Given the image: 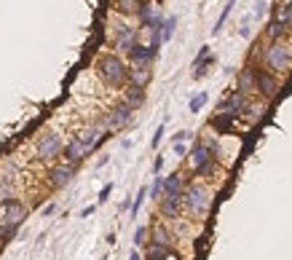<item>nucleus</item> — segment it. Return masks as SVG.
<instances>
[{
	"label": "nucleus",
	"instance_id": "b1692460",
	"mask_svg": "<svg viewBox=\"0 0 292 260\" xmlns=\"http://www.w3.org/2000/svg\"><path fill=\"white\" fill-rule=\"evenodd\" d=\"M116 5H118L121 14H140L142 0H116Z\"/></svg>",
	"mask_w": 292,
	"mask_h": 260
},
{
	"label": "nucleus",
	"instance_id": "72a5a7b5",
	"mask_svg": "<svg viewBox=\"0 0 292 260\" xmlns=\"http://www.w3.org/2000/svg\"><path fill=\"white\" fill-rule=\"evenodd\" d=\"M161 137H164V123H161V126H158V129H156V134H153V142H150L153 148H158V142H161Z\"/></svg>",
	"mask_w": 292,
	"mask_h": 260
},
{
	"label": "nucleus",
	"instance_id": "f8f14e48",
	"mask_svg": "<svg viewBox=\"0 0 292 260\" xmlns=\"http://www.w3.org/2000/svg\"><path fill=\"white\" fill-rule=\"evenodd\" d=\"M86 156H89V148H86V145H83L78 137H73L70 142H67L65 153H62V158H65L67 164H73V166H78V164H81Z\"/></svg>",
	"mask_w": 292,
	"mask_h": 260
},
{
	"label": "nucleus",
	"instance_id": "20e7f679",
	"mask_svg": "<svg viewBox=\"0 0 292 260\" xmlns=\"http://www.w3.org/2000/svg\"><path fill=\"white\" fill-rule=\"evenodd\" d=\"M188 161H191V169L201 177H212V172L217 169V158L212 156V150L204 142H196L188 153Z\"/></svg>",
	"mask_w": 292,
	"mask_h": 260
},
{
	"label": "nucleus",
	"instance_id": "9b49d317",
	"mask_svg": "<svg viewBox=\"0 0 292 260\" xmlns=\"http://www.w3.org/2000/svg\"><path fill=\"white\" fill-rule=\"evenodd\" d=\"M24 214H27L24 204H19V201H8V204L3 207V225H8V228H19V225L24 223Z\"/></svg>",
	"mask_w": 292,
	"mask_h": 260
},
{
	"label": "nucleus",
	"instance_id": "f704fd0d",
	"mask_svg": "<svg viewBox=\"0 0 292 260\" xmlns=\"http://www.w3.org/2000/svg\"><path fill=\"white\" fill-rule=\"evenodd\" d=\"M191 137H193V134L188 132V129H182V132H177V134H174V142H182V140H191Z\"/></svg>",
	"mask_w": 292,
	"mask_h": 260
},
{
	"label": "nucleus",
	"instance_id": "a878e982",
	"mask_svg": "<svg viewBox=\"0 0 292 260\" xmlns=\"http://www.w3.org/2000/svg\"><path fill=\"white\" fill-rule=\"evenodd\" d=\"M233 5H236V0H228V5H225V8H222V14H220V19H217V24L212 27V32H215V35H217V32L222 30V24H225V22H228V16H231Z\"/></svg>",
	"mask_w": 292,
	"mask_h": 260
},
{
	"label": "nucleus",
	"instance_id": "2f4dec72",
	"mask_svg": "<svg viewBox=\"0 0 292 260\" xmlns=\"http://www.w3.org/2000/svg\"><path fill=\"white\" fill-rule=\"evenodd\" d=\"M263 14H266V0H255V14H252V16H255V19H260Z\"/></svg>",
	"mask_w": 292,
	"mask_h": 260
},
{
	"label": "nucleus",
	"instance_id": "dca6fc26",
	"mask_svg": "<svg viewBox=\"0 0 292 260\" xmlns=\"http://www.w3.org/2000/svg\"><path fill=\"white\" fill-rule=\"evenodd\" d=\"M180 207H182V196H164L161 199V214L167 220H174L180 214Z\"/></svg>",
	"mask_w": 292,
	"mask_h": 260
},
{
	"label": "nucleus",
	"instance_id": "c9c22d12",
	"mask_svg": "<svg viewBox=\"0 0 292 260\" xmlns=\"http://www.w3.org/2000/svg\"><path fill=\"white\" fill-rule=\"evenodd\" d=\"M249 32H252V30H249V19H244V22H242V30H239V35H242V38H249Z\"/></svg>",
	"mask_w": 292,
	"mask_h": 260
},
{
	"label": "nucleus",
	"instance_id": "0eeeda50",
	"mask_svg": "<svg viewBox=\"0 0 292 260\" xmlns=\"http://www.w3.org/2000/svg\"><path fill=\"white\" fill-rule=\"evenodd\" d=\"M247 107H249V99H247V94L244 92H233L231 97L225 99L220 107H217V116H222V118H239V116H244L247 113Z\"/></svg>",
	"mask_w": 292,
	"mask_h": 260
},
{
	"label": "nucleus",
	"instance_id": "aec40b11",
	"mask_svg": "<svg viewBox=\"0 0 292 260\" xmlns=\"http://www.w3.org/2000/svg\"><path fill=\"white\" fill-rule=\"evenodd\" d=\"M239 92L249 94L255 92V67H244L242 75H239Z\"/></svg>",
	"mask_w": 292,
	"mask_h": 260
},
{
	"label": "nucleus",
	"instance_id": "58836bf2",
	"mask_svg": "<svg viewBox=\"0 0 292 260\" xmlns=\"http://www.w3.org/2000/svg\"><path fill=\"white\" fill-rule=\"evenodd\" d=\"M54 209H56L54 204H49V207H43V217H46V214H54Z\"/></svg>",
	"mask_w": 292,
	"mask_h": 260
},
{
	"label": "nucleus",
	"instance_id": "6e6552de",
	"mask_svg": "<svg viewBox=\"0 0 292 260\" xmlns=\"http://www.w3.org/2000/svg\"><path fill=\"white\" fill-rule=\"evenodd\" d=\"M255 92L263 94V97H273L279 92V81L273 72H268L266 67H255Z\"/></svg>",
	"mask_w": 292,
	"mask_h": 260
},
{
	"label": "nucleus",
	"instance_id": "423d86ee",
	"mask_svg": "<svg viewBox=\"0 0 292 260\" xmlns=\"http://www.w3.org/2000/svg\"><path fill=\"white\" fill-rule=\"evenodd\" d=\"M131 116H134V107H131L129 102H121V105H116L105 118H102L99 126L105 129V132H110V129H123L126 123L131 121Z\"/></svg>",
	"mask_w": 292,
	"mask_h": 260
},
{
	"label": "nucleus",
	"instance_id": "9d476101",
	"mask_svg": "<svg viewBox=\"0 0 292 260\" xmlns=\"http://www.w3.org/2000/svg\"><path fill=\"white\" fill-rule=\"evenodd\" d=\"M73 177H75V166H73V164H67V161L51 166V172H49V183L54 185V188H65Z\"/></svg>",
	"mask_w": 292,
	"mask_h": 260
},
{
	"label": "nucleus",
	"instance_id": "f03ea898",
	"mask_svg": "<svg viewBox=\"0 0 292 260\" xmlns=\"http://www.w3.org/2000/svg\"><path fill=\"white\" fill-rule=\"evenodd\" d=\"M182 204L188 207V212H191L193 217H204V214L209 212V207H212L209 188L204 183H191L185 188V193H182Z\"/></svg>",
	"mask_w": 292,
	"mask_h": 260
},
{
	"label": "nucleus",
	"instance_id": "a19ab883",
	"mask_svg": "<svg viewBox=\"0 0 292 260\" xmlns=\"http://www.w3.org/2000/svg\"><path fill=\"white\" fill-rule=\"evenodd\" d=\"M284 3H290V5H292V0H284Z\"/></svg>",
	"mask_w": 292,
	"mask_h": 260
},
{
	"label": "nucleus",
	"instance_id": "c85d7f7f",
	"mask_svg": "<svg viewBox=\"0 0 292 260\" xmlns=\"http://www.w3.org/2000/svg\"><path fill=\"white\" fill-rule=\"evenodd\" d=\"M171 250H158V247H150V252H147L145 260H169Z\"/></svg>",
	"mask_w": 292,
	"mask_h": 260
},
{
	"label": "nucleus",
	"instance_id": "f257e3e1",
	"mask_svg": "<svg viewBox=\"0 0 292 260\" xmlns=\"http://www.w3.org/2000/svg\"><path fill=\"white\" fill-rule=\"evenodd\" d=\"M97 72H99V78H102V81H105L110 89H121V86H126L131 70L121 62V56L105 54V56H99V62H97Z\"/></svg>",
	"mask_w": 292,
	"mask_h": 260
},
{
	"label": "nucleus",
	"instance_id": "79ce46f5",
	"mask_svg": "<svg viewBox=\"0 0 292 260\" xmlns=\"http://www.w3.org/2000/svg\"><path fill=\"white\" fill-rule=\"evenodd\" d=\"M142 3H150V0H142Z\"/></svg>",
	"mask_w": 292,
	"mask_h": 260
},
{
	"label": "nucleus",
	"instance_id": "a211bd4d",
	"mask_svg": "<svg viewBox=\"0 0 292 260\" xmlns=\"http://www.w3.org/2000/svg\"><path fill=\"white\" fill-rule=\"evenodd\" d=\"M129 78H131V86H140V89H145V86H147V81L153 78V70H150V65H137L134 70L129 72Z\"/></svg>",
	"mask_w": 292,
	"mask_h": 260
},
{
	"label": "nucleus",
	"instance_id": "39448f33",
	"mask_svg": "<svg viewBox=\"0 0 292 260\" xmlns=\"http://www.w3.org/2000/svg\"><path fill=\"white\" fill-rule=\"evenodd\" d=\"M62 153H65V140H62V134L49 132V134H43V137L38 140V148H35L38 161L51 164V161H56Z\"/></svg>",
	"mask_w": 292,
	"mask_h": 260
},
{
	"label": "nucleus",
	"instance_id": "7c9ffc66",
	"mask_svg": "<svg viewBox=\"0 0 292 260\" xmlns=\"http://www.w3.org/2000/svg\"><path fill=\"white\" fill-rule=\"evenodd\" d=\"M145 236H147V228H145V225H140V228L134 231V244H137V247L145 244Z\"/></svg>",
	"mask_w": 292,
	"mask_h": 260
},
{
	"label": "nucleus",
	"instance_id": "7ed1b4c3",
	"mask_svg": "<svg viewBox=\"0 0 292 260\" xmlns=\"http://www.w3.org/2000/svg\"><path fill=\"white\" fill-rule=\"evenodd\" d=\"M263 65H266L268 72H273V75H282V72H287L292 67V51L287 43H271V46L266 48V54H263Z\"/></svg>",
	"mask_w": 292,
	"mask_h": 260
},
{
	"label": "nucleus",
	"instance_id": "5701e85b",
	"mask_svg": "<svg viewBox=\"0 0 292 260\" xmlns=\"http://www.w3.org/2000/svg\"><path fill=\"white\" fill-rule=\"evenodd\" d=\"M126 102H129L131 107H140L142 102H145V89L129 86V89H126Z\"/></svg>",
	"mask_w": 292,
	"mask_h": 260
},
{
	"label": "nucleus",
	"instance_id": "412c9836",
	"mask_svg": "<svg viewBox=\"0 0 292 260\" xmlns=\"http://www.w3.org/2000/svg\"><path fill=\"white\" fill-rule=\"evenodd\" d=\"M150 247H158V250H171V239H169V234H167V228H153V241H150Z\"/></svg>",
	"mask_w": 292,
	"mask_h": 260
},
{
	"label": "nucleus",
	"instance_id": "ddd939ff",
	"mask_svg": "<svg viewBox=\"0 0 292 260\" xmlns=\"http://www.w3.org/2000/svg\"><path fill=\"white\" fill-rule=\"evenodd\" d=\"M105 134H107V132H105V129L99 126V123H97V126H89V129H83V132H78L75 137L81 140V142H83V145H86V148H89V150H94L97 145H99V140L105 137Z\"/></svg>",
	"mask_w": 292,
	"mask_h": 260
},
{
	"label": "nucleus",
	"instance_id": "2eb2a0df",
	"mask_svg": "<svg viewBox=\"0 0 292 260\" xmlns=\"http://www.w3.org/2000/svg\"><path fill=\"white\" fill-rule=\"evenodd\" d=\"M156 54H158V51H153L150 46H140V43H137V46L131 48L129 56H131V65L137 67V65H150V62L156 59Z\"/></svg>",
	"mask_w": 292,
	"mask_h": 260
},
{
	"label": "nucleus",
	"instance_id": "4be33fe9",
	"mask_svg": "<svg viewBox=\"0 0 292 260\" xmlns=\"http://www.w3.org/2000/svg\"><path fill=\"white\" fill-rule=\"evenodd\" d=\"M266 35H268V41H271V43H279L284 35H287V30H284L276 19H271V22H268V27H266Z\"/></svg>",
	"mask_w": 292,
	"mask_h": 260
},
{
	"label": "nucleus",
	"instance_id": "1a4fd4ad",
	"mask_svg": "<svg viewBox=\"0 0 292 260\" xmlns=\"http://www.w3.org/2000/svg\"><path fill=\"white\" fill-rule=\"evenodd\" d=\"M134 46H137V30L129 27V24H123V22H116V48L131 54Z\"/></svg>",
	"mask_w": 292,
	"mask_h": 260
},
{
	"label": "nucleus",
	"instance_id": "cd10ccee",
	"mask_svg": "<svg viewBox=\"0 0 292 260\" xmlns=\"http://www.w3.org/2000/svg\"><path fill=\"white\" fill-rule=\"evenodd\" d=\"M174 30H177V16H169V19H164V32H161L164 43H167V41H171Z\"/></svg>",
	"mask_w": 292,
	"mask_h": 260
},
{
	"label": "nucleus",
	"instance_id": "473e14b6",
	"mask_svg": "<svg viewBox=\"0 0 292 260\" xmlns=\"http://www.w3.org/2000/svg\"><path fill=\"white\" fill-rule=\"evenodd\" d=\"M110 190H113V183L102 185V190H99V204H102V201H107V196H110Z\"/></svg>",
	"mask_w": 292,
	"mask_h": 260
},
{
	"label": "nucleus",
	"instance_id": "4468645a",
	"mask_svg": "<svg viewBox=\"0 0 292 260\" xmlns=\"http://www.w3.org/2000/svg\"><path fill=\"white\" fill-rule=\"evenodd\" d=\"M185 177H182L180 172H174V174H169L167 177V183H164V196H182L185 193Z\"/></svg>",
	"mask_w": 292,
	"mask_h": 260
},
{
	"label": "nucleus",
	"instance_id": "c756f323",
	"mask_svg": "<svg viewBox=\"0 0 292 260\" xmlns=\"http://www.w3.org/2000/svg\"><path fill=\"white\" fill-rule=\"evenodd\" d=\"M204 105H207V92L196 94V97L191 99V105H188V107H191V113H198V110H201Z\"/></svg>",
	"mask_w": 292,
	"mask_h": 260
},
{
	"label": "nucleus",
	"instance_id": "bb28decb",
	"mask_svg": "<svg viewBox=\"0 0 292 260\" xmlns=\"http://www.w3.org/2000/svg\"><path fill=\"white\" fill-rule=\"evenodd\" d=\"M164 183H167V177H161V174H156V180H153V188H150V196L156 201L164 199Z\"/></svg>",
	"mask_w": 292,
	"mask_h": 260
},
{
	"label": "nucleus",
	"instance_id": "6ab92c4d",
	"mask_svg": "<svg viewBox=\"0 0 292 260\" xmlns=\"http://www.w3.org/2000/svg\"><path fill=\"white\" fill-rule=\"evenodd\" d=\"M273 19L279 22V24L284 27V30H292V5L290 3H282V5H276V11H273Z\"/></svg>",
	"mask_w": 292,
	"mask_h": 260
},
{
	"label": "nucleus",
	"instance_id": "f3484780",
	"mask_svg": "<svg viewBox=\"0 0 292 260\" xmlns=\"http://www.w3.org/2000/svg\"><path fill=\"white\" fill-rule=\"evenodd\" d=\"M212 56H209V46H204L201 51H198L196 56V65H193V78H204L209 72V65H212Z\"/></svg>",
	"mask_w": 292,
	"mask_h": 260
},
{
	"label": "nucleus",
	"instance_id": "393cba45",
	"mask_svg": "<svg viewBox=\"0 0 292 260\" xmlns=\"http://www.w3.org/2000/svg\"><path fill=\"white\" fill-rule=\"evenodd\" d=\"M147 193H150V188H140V190H137V199L131 201V217H137V212L142 209V204H145Z\"/></svg>",
	"mask_w": 292,
	"mask_h": 260
},
{
	"label": "nucleus",
	"instance_id": "e433bc0d",
	"mask_svg": "<svg viewBox=\"0 0 292 260\" xmlns=\"http://www.w3.org/2000/svg\"><path fill=\"white\" fill-rule=\"evenodd\" d=\"M174 153H177V156H188V153H191V150H188V148H185V145H182V142H174Z\"/></svg>",
	"mask_w": 292,
	"mask_h": 260
},
{
	"label": "nucleus",
	"instance_id": "4c0bfd02",
	"mask_svg": "<svg viewBox=\"0 0 292 260\" xmlns=\"http://www.w3.org/2000/svg\"><path fill=\"white\" fill-rule=\"evenodd\" d=\"M161 166H164V158L158 156V158H156V164H153V172H156V174H161Z\"/></svg>",
	"mask_w": 292,
	"mask_h": 260
},
{
	"label": "nucleus",
	"instance_id": "ea45409f",
	"mask_svg": "<svg viewBox=\"0 0 292 260\" xmlns=\"http://www.w3.org/2000/svg\"><path fill=\"white\" fill-rule=\"evenodd\" d=\"M129 260H142V255H140L137 250H131V252H129Z\"/></svg>",
	"mask_w": 292,
	"mask_h": 260
}]
</instances>
